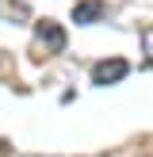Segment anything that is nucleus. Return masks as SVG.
Wrapping results in <instances>:
<instances>
[{
    "instance_id": "f257e3e1",
    "label": "nucleus",
    "mask_w": 153,
    "mask_h": 157,
    "mask_svg": "<svg viewBox=\"0 0 153 157\" xmlns=\"http://www.w3.org/2000/svg\"><path fill=\"white\" fill-rule=\"evenodd\" d=\"M35 46L46 50V54H61L65 50V31H61V23H54V19L35 23Z\"/></svg>"
},
{
    "instance_id": "f03ea898",
    "label": "nucleus",
    "mask_w": 153,
    "mask_h": 157,
    "mask_svg": "<svg viewBox=\"0 0 153 157\" xmlns=\"http://www.w3.org/2000/svg\"><path fill=\"white\" fill-rule=\"evenodd\" d=\"M126 73H130V65H126L122 58H107V61H96V65H92V84L107 88V84H119Z\"/></svg>"
},
{
    "instance_id": "7ed1b4c3",
    "label": "nucleus",
    "mask_w": 153,
    "mask_h": 157,
    "mask_svg": "<svg viewBox=\"0 0 153 157\" xmlns=\"http://www.w3.org/2000/svg\"><path fill=\"white\" fill-rule=\"evenodd\" d=\"M103 19V4L99 0H80V4H73V23H96Z\"/></svg>"
},
{
    "instance_id": "20e7f679",
    "label": "nucleus",
    "mask_w": 153,
    "mask_h": 157,
    "mask_svg": "<svg viewBox=\"0 0 153 157\" xmlns=\"http://www.w3.org/2000/svg\"><path fill=\"white\" fill-rule=\"evenodd\" d=\"M142 46H145V61L153 65V23H145V27H142Z\"/></svg>"
},
{
    "instance_id": "39448f33",
    "label": "nucleus",
    "mask_w": 153,
    "mask_h": 157,
    "mask_svg": "<svg viewBox=\"0 0 153 157\" xmlns=\"http://www.w3.org/2000/svg\"><path fill=\"white\" fill-rule=\"evenodd\" d=\"M27 157H58V153H27Z\"/></svg>"
}]
</instances>
